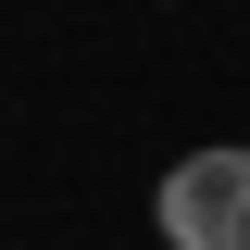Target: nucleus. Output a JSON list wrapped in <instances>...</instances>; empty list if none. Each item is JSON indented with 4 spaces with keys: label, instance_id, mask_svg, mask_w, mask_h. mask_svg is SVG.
<instances>
[{
    "label": "nucleus",
    "instance_id": "f257e3e1",
    "mask_svg": "<svg viewBox=\"0 0 250 250\" xmlns=\"http://www.w3.org/2000/svg\"><path fill=\"white\" fill-rule=\"evenodd\" d=\"M150 225H163V250H250V150L238 138H225V150H188L175 175H163Z\"/></svg>",
    "mask_w": 250,
    "mask_h": 250
}]
</instances>
